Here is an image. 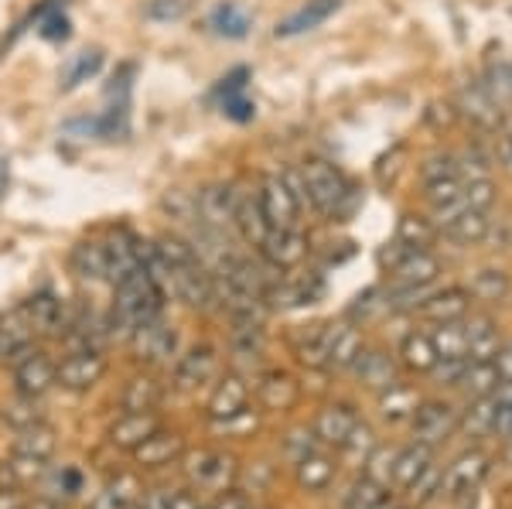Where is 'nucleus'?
I'll list each match as a JSON object with an SVG mask.
<instances>
[{
  "label": "nucleus",
  "mask_w": 512,
  "mask_h": 509,
  "mask_svg": "<svg viewBox=\"0 0 512 509\" xmlns=\"http://www.w3.org/2000/svg\"><path fill=\"white\" fill-rule=\"evenodd\" d=\"M113 287H117V294H113V311H110V318H106L110 335H123V339H130V335H134L144 322L161 318L164 298H168V294H164L161 287L147 277L144 267H137L134 274H127L120 284H113Z\"/></svg>",
  "instance_id": "f257e3e1"
},
{
  "label": "nucleus",
  "mask_w": 512,
  "mask_h": 509,
  "mask_svg": "<svg viewBox=\"0 0 512 509\" xmlns=\"http://www.w3.org/2000/svg\"><path fill=\"white\" fill-rule=\"evenodd\" d=\"M181 469H185L188 482L195 489H205V492H226L236 486L239 479V465L233 455L226 451H212V448H198V451H185L181 455Z\"/></svg>",
  "instance_id": "f03ea898"
},
{
  "label": "nucleus",
  "mask_w": 512,
  "mask_h": 509,
  "mask_svg": "<svg viewBox=\"0 0 512 509\" xmlns=\"http://www.w3.org/2000/svg\"><path fill=\"white\" fill-rule=\"evenodd\" d=\"M301 182H304V192H308V205L325 216H338L342 212V202L349 199V182L345 175L335 168L332 161H308L301 168Z\"/></svg>",
  "instance_id": "7ed1b4c3"
},
{
  "label": "nucleus",
  "mask_w": 512,
  "mask_h": 509,
  "mask_svg": "<svg viewBox=\"0 0 512 509\" xmlns=\"http://www.w3.org/2000/svg\"><path fill=\"white\" fill-rule=\"evenodd\" d=\"M379 264L390 267L396 287H427V284H434L437 274H441V264H437L434 253L414 250V246H407L400 240L379 253Z\"/></svg>",
  "instance_id": "20e7f679"
},
{
  "label": "nucleus",
  "mask_w": 512,
  "mask_h": 509,
  "mask_svg": "<svg viewBox=\"0 0 512 509\" xmlns=\"http://www.w3.org/2000/svg\"><path fill=\"white\" fill-rule=\"evenodd\" d=\"M106 356L99 349H82V352H69L59 366H55V387L69 390V393H89L99 387L106 376Z\"/></svg>",
  "instance_id": "39448f33"
},
{
  "label": "nucleus",
  "mask_w": 512,
  "mask_h": 509,
  "mask_svg": "<svg viewBox=\"0 0 512 509\" xmlns=\"http://www.w3.org/2000/svg\"><path fill=\"white\" fill-rule=\"evenodd\" d=\"M130 346H134L140 363L171 366L178 356V328L168 325L164 318H154V322H144L130 335Z\"/></svg>",
  "instance_id": "423d86ee"
},
{
  "label": "nucleus",
  "mask_w": 512,
  "mask_h": 509,
  "mask_svg": "<svg viewBox=\"0 0 512 509\" xmlns=\"http://www.w3.org/2000/svg\"><path fill=\"white\" fill-rule=\"evenodd\" d=\"M216 369H219L216 349H212L209 342H198V346L175 356V363H171V387L181 390V393L198 390L216 376Z\"/></svg>",
  "instance_id": "0eeeda50"
},
{
  "label": "nucleus",
  "mask_w": 512,
  "mask_h": 509,
  "mask_svg": "<svg viewBox=\"0 0 512 509\" xmlns=\"http://www.w3.org/2000/svg\"><path fill=\"white\" fill-rule=\"evenodd\" d=\"M260 209L270 229H297V216H301L304 205L297 202V195L287 188L280 175H267L260 182Z\"/></svg>",
  "instance_id": "6e6552de"
},
{
  "label": "nucleus",
  "mask_w": 512,
  "mask_h": 509,
  "mask_svg": "<svg viewBox=\"0 0 512 509\" xmlns=\"http://www.w3.org/2000/svg\"><path fill=\"white\" fill-rule=\"evenodd\" d=\"M168 294H175L181 305L195 308V311H209L216 308V287H212V274L205 264H192V267H178L171 274Z\"/></svg>",
  "instance_id": "1a4fd4ad"
},
{
  "label": "nucleus",
  "mask_w": 512,
  "mask_h": 509,
  "mask_svg": "<svg viewBox=\"0 0 512 509\" xmlns=\"http://www.w3.org/2000/svg\"><path fill=\"white\" fill-rule=\"evenodd\" d=\"M11 373H14V387H18V397L41 400L48 390L55 387V363L41 349H31L28 356L18 359V363L11 366Z\"/></svg>",
  "instance_id": "9d476101"
},
{
  "label": "nucleus",
  "mask_w": 512,
  "mask_h": 509,
  "mask_svg": "<svg viewBox=\"0 0 512 509\" xmlns=\"http://www.w3.org/2000/svg\"><path fill=\"white\" fill-rule=\"evenodd\" d=\"M21 308H24V318H28V325L35 335H62L65 325H69V308H65V301L52 291L31 294Z\"/></svg>",
  "instance_id": "9b49d317"
},
{
  "label": "nucleus",
  "mask_w": 512,
  "mask_h": 509,
  "mask_svg": "<svg viewBox=\"0 0 512 509\" xmlns=\"http://www.w3.org/2000/svg\"><path fill=\"white\" fill-rule=\"evenodd\" d=\"M229 226H233L246 243L260 246L263 236L270 233L267 219H263V209H260V195L250 192V188H233V216H229Z\"/></svg>",
  "instance_id": "f8f14e48"
},
{
  "label": "nucleus",
  "mask_w": 512,
  "mask_h": 509,
  "mask_svg": "<svg viewBox=\"0 0 512 509\" xmlns=\"http://www.w3.org/2000/svg\"><path fill=\"white\" fill-rule=\"evenodd\" d=\"M130 455H134V462L140 469H164V465L181 462V455H185V438L168 428H158L144 445H137L130 451Z\"/></svg>",
  "instance_id": "ddd939ff"
},
{
  "label": "nucleus",
  "mask_w": 512,
  "mask_h": 509,
  "mask_svg": "<svg viewBox=\"0 0 512 509\" xmlns=\"http://www.w3.org/2000/svg\"><path fill=\"white\" fill-rule=\"evenodd\" d=\"M229 216H233V185H205L202 192L195 195L198 226L216 229V233H226Z\"/></svg>",
  "instance_id": "4468645a"
},
{
  "label": "nucleus",
  "mask_w": 512,
  "mask_h": 509,
  "mask_svg": "<svg viewBox=\"0 0 512 509\" xmlns=\"http://www.w3.org/2000/svg\"><path fill=\"white\" fill-rule=\"evenodd\" d=\"M410 421H414V438L420 441V445L434 448L437 441H444L454 431L458 414H454L451 404H437V400H431V404H417Z\"/></svg>",
  "instance_id": "2eb2a0df"
},
{
  "label": "nucleus",
  "mask_w": 512,
  "mask_h": 509,
  "mask_svg": "<svg viewBox=\"0 0 512 509\" xmlns=\"http://www.w3.org/2000/svg\"><path fill=\"white\" fill-rule=\"evenodd\" d=\"M260 250L274 270H291L308 257V240H304L297 229H270V233L263 236Z\"/></svg>",
  "instance_id": "dca6fc26"
},
{
  "label": "nucleus",
  "mask_w": 512,
  "mask_h": 509,
  "mask_svg": "<svg viewBox=\"0 0 512 509\" xmlns=\"http://www.w3.org/2000/svg\"><path fill=\"white\" fill-rule=\"evenodd\" d=\"M164 400V383L151 373H137L123 383L120 390V407L123 414H154Z\"/></svg>",
  "instance_id": "f3484780"
},
{
  "label": "nucleus",
  "mask_w": 512,
  "mask_h": 509,
  "mask_svg": "<svg viewBox=\"0 0 512 509\" xmlns=\"http://www.w3.org/2000/svg\"><path fill=\"white\" fill-rule=\"evenodd\" d=\"M485 472H489V455L485 451H465V455L458 458V462L451 465L448 475H444V489L448 496H468V492L478 489V482L485 479Z\"/></svg>",
  "instance_id": "a211bd4d"
},
{
  "label": "nucleus",
  "mask_w": 512,
  "mask_h": 509,
  "mask_svg": "<svg viewBox=\"0 0 512 509\" xmlns=\"http://www.w3.org/2000/svg\"><path fill=\"white\" fill-rule=\"evenodd\" d=\"M250 407V383L239 373H226L216 383L209 397V421H222V417H233L239 410Z\"/></svg>",
  "instance_id": "6ab92c4d"
},
{
  "label": "nucleus",
  "mask_w": 512,
  "mask_h": 509,
  "mask_svg": "<svg viewBox=\"0 0 512 509\" xmlns=\"http://www.w3.org/2000/svg\"><path fill=\"white\" fill-rule=\"evenodd\" d=\"M137 243L140 240H134L127 229H117V233L103 243V250H106V281H110V284H120L123 277L134 274V270L140 267Z\"/></svg>",
  "instance_id": "aec40b11"
},
{
  "label": "nucleus",
  "mask_w": 512,
  "mask_h": 509,
  "mask_svg": "<svg viewBox=\"0 0 512 509\" xmlns=\"http://www.w3.org/2000/svg\"><path fill=\"white\" fill-rule=\"evenodd\" d=\"M164 428L158 414H120L110 428V445L120 451H134L137 445H144L154 431Z\"/></svg>",
  "instance_id": "412c9836"
},
{
  "label": "nucleus",
  "mask_w": 512,
  "mask_h": 509,
  "mask_svg": "<svg viewBox=\"0 0 512 509\" xmlns=\"http://www.w3.org/2000/svg\"><path fill=\"white\" fill-rule=\"evenodd\" d=\"M359 428V417L349 407H325L318 410L315 417V434L321 445H332V448H345V441L352 438V431Z\"/></svg>",
  "instance_id": "4be33fe9"
},
{
  "label": "nucleus",
  "mask_w": 512,
  "mask_h": 509,
  "mask_svg": "<svg viewBox=\"0 0 512 509\" xmlns=\"http://www.w3.org/2000/svg\"><path fill=\"white\" fill-rule=\"evenodd\" d=\"M335 472H338V465H335V458L332 455H325V451H311V455H304V458H297L294 462V475H297V482H301V489H308V492H321V489H328L335 482Z\"/></svg>",
  "instance_id": "5701e85b"
},
{
  "label": "nucleus",
  "mask_w": 512,
  "mask_h": 509,
  "mask_svg": "<svg viewBox=\"0 0 512 509\" xmlns=\"http://www.w3.org/2000/svg\"><path fill=\"white\" fill-rule=\"evenodd\" d=\"M256 397L267 410H287L297 400V383L291 373L284 369H270V373H260L256 380Z\"/></svg>",
  "instance_id": "b1692460"
},
{
  "label": "nucleus",
  "mask_w": 512,
  "mask_h": 509,
  "mask_svg": "<svg viewBox=\"0 0 512 509\" xmlns=\"http://www.w3.org/2000/svg\"><path fill=\"white\" fill-rule=\"evenodd\" d=\"M55 448H59V441H55L52 424H38V428L18 431V438H14V445H11V455L48 465L55 458Z\"/></svg>",
  "instance_id": "393cba45"
},
{
  "label": "nucleus",
  "mask_w": 512,
  "mask_h": 509,
  "mask_svg": "<svg viewBox=\"0 0 512 509\" xmlns=\"http://www.w3.org/2000/svg\"><path fill=\"white\" fill-rule=\"evenodd\" d=\"M468 311V294L461 287H448V291L427 294L424 305H420V315L431 318V322L444 325V322H461Z\"/></svg>",
  "instance_id": "a878e982"
},
{
  "label": "nucleus",
  "mask_w": 512,
  "mask_h": 509,
  "mask_svg": "<svg viewBox=\"0 0 512 509\" xmlns=\"http://www.w3.org/2000/svg\"><path fill=\"white\" fill-rule=\"evenodd\" d=\"M338 4H342V0H308L301 11L291 14L284 24H277V35L294 38V35H304V31H315L318 24H325L338 11Z\"/></svg>",
  "instance_id": "bb28decb"
},
{
  "label": "nucleus",
  "mask_w": 512,
  "mask_h": 509,
  "mask_svg": "<svg viewBox=\"0 0 512 509\" xmlns=\"http://www.w3.org/2000/svg\"><path fill=\"white\" fill-rule=\"evenodd\" d=\"M140 503V479L134 472L113 475L89 509H134Z\"/></svg>",
  "instance_id": "cd10ccee"
},
{
  "label": "nucleus",
  "mask_w": 512,
  "mask_h": 509,
  "mask_svg": "<svg viewBox=\"0 0 512 509\" xmlns=\"http://www.w3.org/2000/svg\"><path fill=\"white\" fill-rule=\"evenodd\" d=\"M431 465H434V448L414 441L410 448H403V451H396V455H393V482H396V486H403V489H410L417 475L424 469H431Z\"/></svg>",
  "instance_id": "c85d7f7f"
},
{
  "label": "nucleus",
  "mask_w": 512,
  "mask_h": 509,
  "mask_svg": "<svg viewBox=\"0 0 512 509\" xmlns=\"http://www.w3.org/2000/svg\"><path fill=\"white\" fill-rule=\"evenodd\" d=\"M72 274L82 277V281H106V250L103 243L96 240H82L72 246L69 253Z\"/></svg>",
  "instance_id": "c756f323"
},
{
  "label": "nucleus",
  "mask_w": 512,
  "mask_h": 509,
  "mask_svg": "<svg viewBox=\"0 0 512 509\" xmlns=\"http://www.w3.org/2000/svg\"><path fill=\"white\" fill-rule=\"evenodd\" d=\"M366 352L359 328H335L332 349H328V369H352L359 356Z\"/></svg>",
  "instance_id": "7c9ffc66"
},
{
  "label": "nucleus",
  "mask_w": 512,
  "mask_h": 509,
  "mask_svg": "<svg viewBox=\"0 0 512 509\" xmlns=\"http://www.w3.org/2000/svg\"><path fill=\"white\" fill-rule=\"evenodd\" d=\"M444 236H451L454 243H482L489 236V216L478 209H465L461 216H454L448 226H441Z\"/></svg>",
  "instance_id": "2f4dec72"
},
{
  "label": "nucleus",
  "mask_w": 512,
  "mask_h": 509,
  "mask_svg": "<svg viewBox=\"0 0 512 509\" xmlns=\"http://www.w3.org/2000/svg\"><path fill=\"white\" fill-rule=\"evenodd\" d=\"M352 369L362 376V383H369L376 390H390L396 383V369L390 363V356H383V352H362L359 363Z\"/></svg>",
  "instance_id": "473e14b6"
},
{
  "label": "nucleus",
  "mask_w": 512,
  "mask_h": 509,
  "mask_svg": "<svg viewBox=\"0 0 512 509\" xmlns=\"http://www.w3.org/2000/svg\"><path fill=\"white\" fill-rule=\"evenodd\" d=\"M400 356H403V366L414 369V373H431V369L437 366V349H434L431 335H424V332L407 335V339H403Z\"/></svg>",
  "instance_id": "72a5a7b5"
},
{
  "label": "nucleus",
  "mask_w": 512,
  "mask_h": 509,
  "mask_svg": "<svg viewBox=\"0 0 512 509\" xmlns=\"http://www.w3.org/2000/svg\"><path fill=\"white\" fill-rule=\"evenodd\" d=\"M0 421H4L14 434L38 428V424H48L45 410H41L38 400H31V397H18V400H11V404H4V410H0Z\"/></svg>",
  "instance_id": "f704fd0d"
},
{
  "label": "nucleus",
  "mask_w": 512,
  "mask_h": 509,
  "mask_svg": "<svg viewBox=\"0 0 512 509\" xmlns=\"http://www.w3.org/2000/svg\"><path fill=\"white\" fill-rule=\"evenodd\" d=\"M417 404L420 400L414 390L393 383V387L383 390V397H379V414H383L386 421H407V417H414Z\"/></svg>",
  "instance_id": "c9c22d12"
},
{
  "label": "nucleus",
  "mask_w": 512,
  "mask_h": 509,
  "mask_svg": "<svg viewBox=\"0 0 512 509\" xmlns=\"http://www.w3.org/2000/svg\"><path fill=\"white\" fill-rule=\"evenodd\" d=\"M437 359H468V335L461 322H444L437 332L431 335Z\"/></svg>",
  "instance_id": "e433bc0d"
},
{
  "label": "nucleus",
  "mask_w": 512,
  "mask_h": 509,
  "mask_svg": "<svg viewBox=\"0 0 512 509\" xmlns=\"http://www.w3.org/2000/svg\"><path fill=\"white\" fill-rule=\"evenodd\" d=\"M499 369H495L492 359H485V363H472L468 359V369L465 376H461L458 387H465L472 397H489V393H495V387H499Z\"/></svg>",
  "instance_id": "4c0bfd02"
},
{
  "label": "nucleus",
  "mask_w": 512,
  "mask_h": 509,
  "mask_svg": "<svg viewBox=\"0 0 512 509\" xmlns=\"http://www.w3.org/2000/svg\"><path fill=\"white\" fill-rule=\"evenodd\" d=\"M158 250H161V257L168 260V267H171V274H175L178 267H192V264H202L198 260V253H195V246L192 240H185V236H178V233H164L158 236Z\"/></svg>",
  "instance_id": "58836bf2"
},
{
  "label": "nucleus",
  "mask_w": 512,
  "mask_h": 509,
  "mask_svg": "<svg viewBox=\"0 0 512 509\" xmlns=\"http://www.w3.org/2000/svg\"><path fill=\"white\" fill-rule=\"evenodd\" d=\"M383 499H386V486H379L369 475H359L349 486V492H345L342 509H373L376 503H383Z\"/></svg>",
  "instance_id": "ea45409f"
},
{
  "label": "nucleus",
  "mask_w": 512,
  "mask_h": 509,
  "mask_svg": "<svg viewBox=\"0 0 512 509\" xmlns=\"http://www.w3.org/2000/svg\"><path fill=\"white\" fill-rule=\"evenodd\" d=\"M41 482L48 486V496H59V499H72L82 492V472L76 465H62V469H45Z\"/></svg>",
  "instance_id": "a19ab883"
},
{
  "label": "nucleus",
  "mask_w": 512,
  "mask_h": 509,
  "mask_svg": "<svg viewBox=\"0 0 512 509\" xmlns=\"http://www.w3.org/2000/svg\"><path fill=\"white\" fill-rule=\"evenodd\" d=\"M332 339H335V325H325V328H318V332H311L308 339L301 342V363L311 366V369L328 366V349H332Z\"/></svg>",
  "instance_id": "79ce46f5"
},
{
  "label": "nucleus",
  "mask_w": 512,
  "mask_h": 509,
  "mask_svg": "<svg viewBox=\"0 0 512 509\" xmlns=\"http://www.w3.org/2000/svg\"><path fill=\"white\" fill-rule=\"evenodd\" d=\"M437 233V226L431 219H420V216H403L400 219V233H396V240L414 246V250H427Z\"/></svg>",
  "instance_id": "37998d69"
},
{
  "label": "nucleus",
  "mask_w": 512,
  "mask_h": 509,
  "mask_svg": "<svg viewBox=\"0 0 512 509\" xmlns=\"http://www.w3.org/2000/svg\"><path fill=\"white\" fill-rule=\"evenodd\" d=\"M256 424H260V417H256V410H239L233 417H222V421H212V431L216 434H226V438H250L256 431Z\"/></svg>",
  "instance_id": "c03bdc74"
},
{
  "label": "nucleus",
  "mask_w": 512,
  "mask_h": 509,
  "mask_svg": "<svg viewBox=\"0 0 512 509\" xmlns=\"http://www.w3.org/2000/svg\"><path fill=\"white\" fill-rule=\"evenodd\" d=\"M212 28H216L219 35L243 38V35H246V28H250V21H246V14L239 11V7L222 4V7H216V14H212Z\"/></svg>",
  "instance_id": "a18cd8bd"
},
{
  "label": "nucleus",
  "mask_w": 512,
  "mask_h": 509,
  "mask_svg": "<svg viewBox=\"0 0 512 509\" xmlns=\"http://www.w3.org/2000/svg\"><path fill=\"white\" fill-rule=\"evenodd\" d=\"M393 455L396 451H390V448H373L366 455V469H362V475H369V479L379 482V486H390L393 482Z\"/></svg>",
  "instance_id": "49530a36"
},
{
  "label": "nucleus",
  "mask_w": 512,
  "mask_h": 509,
  "mask_svg": "<svg viewBox=\"0 0 512 509\" xmlns=\"http://www.w3.org/2000/svg\"><path fill=\"white\" fill-rule=\"evenodd\" d=\"M441 489H444V475H441V469H437V465H431V469H424L414 479V486H410V496H414L417 503H431V499Z\"/></svg>",
  "instance_id": "de8ad7c7"
},
{
  "label": "nucleus",
  "mask_w": 512,
  "mask_h": 509,
  "mask_svg": "<svg viewBox=\"0 0 512 509\" xmlns=\"http://www.w3.org/2000/svg\"><path fill=\"white\" fill-rule=\"evenodd\" d=\"M465 202H468V209L489 212V205L495 202V185L489 182V178H468V182H465Z\"/></svg>",
  "instance_id": "09e8293b"
},
{
  "label": "nucleus",
  "mask_w": 512,
  "mask_h": 509,
  "mask_svg": "<svg viewBox=\"0 0 512 509\" xmlns=\"http://www.w3.org/2000/svg\"><path fill=\"white\" fill-rule=\"evenodd\" d=\"M161 209L168 212L171 219H195V195L181 192V188H171L161 199Z\"/></svg>",
  "instance_id": "8fccbe9b"
},
{
  "label": "nucleus",
  "mask_w": 512,
  "mask_h": 509,
  "mask_svg": "<svg viewBox=\"0 0 512 509\" xmlns=\"http://www.w3.org/2000/svg\"><path fill=\"white\" fill-rule=\"evenodd\" d=\"M420 175H424V185L427 182H441V178L461 175V171H458V158H451V154H434V158H427V164L420 168Z\"/></svg>",
  "instance_id": "3c124183"
},
{
  "label": "nucleus",
  "mask_w": 512,
  "mask_h": 509,
  "mask_svg": "<svg viewBox=\"0 0 512 509\" xmlns=\"http://www.w3.org/2000/svg\"><path fill=\"white\" fill-rule=\"evenodd\" d=\"M472 291L478 294V298L499 301L502 294L509 291V281H506V274H499V270H485V274H478V281H475Z\"/></svg>",
  "instance_id": "603ef678"
},
{
  "label": "nucleus",
  "mask_w": 512,
  "mask_h": 509,
  "mask_svg": "<svg viewBox=\"0 0 512 509\" xmlns=\"http://www.w3.org/2000/svg\"><path fill=\"white\" fill-rule=\"evenodd\" d=\"M376 448V438H373V431L366 428V424L359 421V428L352 431V438L345 441V448L342 451H349V455H355V458H362V462H366V455L369 451Z\"/></svg>",
  "instance_id": "864d4df0"
},
{
  "label": "nucleus",
  "mask_w": 512,
  "mask_h": 509,
  "mask_svg": "<svg viewBox=\"0 0 512 509\" xmlns=\"http://www.w3.org/2000/svg\"><path fill=\"white\" fill-rule=\"evenodd\" d=\"M318 448H321V441H318L315 431H294L291 438H287V451H291L294 462L304 455H311V451H318Z\"/></svg>",
  "instance_id": "5fc2aeb1"
},
{
  "label": "nucleus",
  "mask_w": 512,
  "mask_h": 509,
  "mask_svg": "<svg viewBox=\"0 0 512 509\" xmlns=\"http://www.w3.org/2000/svg\"><path fill=\"white\" fill-rule=\"evenodd\" d=\"M212 509H256V506L250 503V496H243V492L226 489V492H219V496L212 499Z\"/></svg>",
  "instance_id": "6e6d98bb"
},
{
  "label": "nucleus",
  "mask_w": 512,
  "mask_h": 509,
  "mask_svg": "<svg viewBox=\"0 0 512 509\" xmlns=\"http://www.w3.org/2000/svg\"><path fill=\"white\" fill-rule=\"evenodd\" d=\"M0 509H28V496L18 486H0Z\"/></svg>",
  "instance_id": "4d7b16f0"
},
{
  "label": "nucleus",
  "mask_w": 512,
  "mask_h": 509,
  "mask_svg": "<svg viewBox=\"0 0 512 509\" xmlns=\"http://www.w3.org/2000/svg\"><path fill=\"white\" fill-rule=\"evenodd\" d=\"M492 363H495V369H499V380H512V342L499 346Z\"/></svg>",
  "instance_id": "13d9d810"
},
{
  "label": "nucleus",
  "mask_w": 512,
  "mask_h": 509,
  "mask_svg": "<svg viewBox=\"0 0 512 509\" xmlns=\"http://www.w3.org/2000/svg\"><path fill=\"white\" fill-rule=\"evenodd\" d=\"M202 503L195 499V492L188 489H178V492H168V506L164 509H198Z\"/></svg>",
  "instance_id": "bf43d9fd"
},
{
  "label": "nucleus",
  "mask_w": 512,
  "mask_h": 509,
  "mask_svg": "<svg viewBox=\"0 0 512 509\" xmlns=\"http://www.w3.org/2000/svg\"><path fill=\"white\" fill-rule=\"evenodd\" d=\"M28 509H69V506H65V499H59V496H48V492H41V496L28 499Z\"/></svg>",
  "instance_id": "052dcab7"
},
{
  "label": "nucleus",
  "mask_w": 512,
  "mask_h": 509,
  "mask_svg": "<svg viewBox=\"0 0 512 509\" xmlns=\"http://www.w3.org/2000/svg\"><path fill=\"white\" fill-rule=\"evenodd\" d=\"M181 11H185V4H181V0H171V4H154L151 7V14H154V18H178V14Z\"/></svg>",
  "instance_id": "680f3d73"
},
{
  "label": "nucleus",
  "mask_w": 512,
  "mask_h": 509,
  "mask_svg": "<svg viewBox=\"0 0 512 509\" xmlns=\"http://www.w3.org/2000/svg\"><path fill=\"white\" fill-rule=\"evenodd\" d=\"M499 154H502V161H506L509 168H512V137H509V134L502 137V147H499Z\"/></svg>",
  "instance_id": "e2e57ef3"
},
{
  "label": "nucleus",
  "mask_w": 512,
  "mask_h": 509,
  "mask_svg": "<svg viewBox=\"0 0 512 509\" xmlns=\"http://www.w3.org/2000/svg\"><path fill=\"white\" fill-rule=\"evenodd\" d=\"M7 178H11V168H7V161H0V195L7 192Z\"/></svg>",
  "instance_id": "0e129e2a"
},
{
  "label": "nucleus",
  "mask_w": 512,
  "mask_h": 509,
  "mask_svg": "<svg viewBox=\"0 0 512 509\" xmlns=\"http://www.w3.org/2000/svg\"><path fill=\"white\" fill-rule=\"evenodd\" d=\"M373 509H400V506H396L393 499H383V503H376Z\"/></svg>",
  "instance_id": "69168bd1"
},
{
  "label": "nucleus",
  "mask_w": 512,
  "mask_h": 509,
  "mask_svg": "<svg viewBox=\"0 0 512 509\" xmlns=\"http://www.w3.org/2000/svg\"><path fill=\"white\" fill-rule=\"evenodd\" d=\"M134 509H147V506H144V496H140V503H137Z\"/></svg>",
  "instance_id": "338daca9"
},
{
  "label": "nucleus",
  "mask_w": 512,
  "mask_h": 509,
  "mask_svg": "<svg viewBox=\"0 0 512 509\" xmlns=\"http://www.w3.org/2000/svg\"><path fill=\"white\" fill-rule=\"evenodd\" d=\"M198 509H212V503H202V506H198Z\"/></svg>",
  "instance_id": "774afa93"
}]
</instances>
